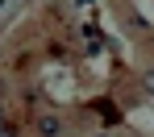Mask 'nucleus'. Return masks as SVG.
Masks as SVG:
<instances>
[{
  "label": "nucleus",
  "mask_w": 154,
  "mask_h": 137,
  "mask_svg": "<svg viewBox=\"0 0 154 137\" xmlns=\"http://www.w3.org/2000/svg\"><path fill=\"white\" fill-rule=\"evenodd\" d=\"M38 133L54 137V133H58V116H38Z\"/></svg>",
  "instance_id": "nucleus-1"
}]
</instances>
